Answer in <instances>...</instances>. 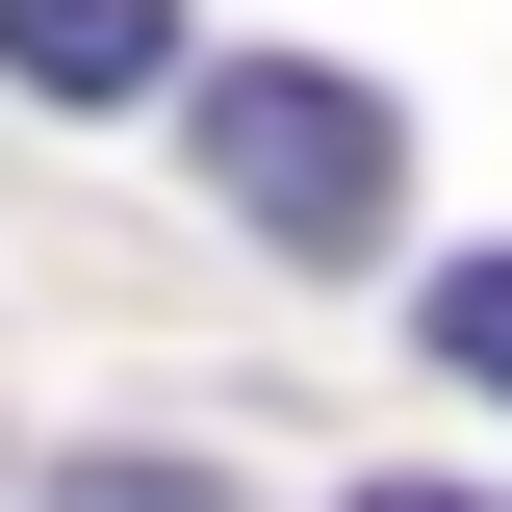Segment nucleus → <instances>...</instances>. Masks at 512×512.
I'll list each match as a JSON object with an SVG mask.
<instances>
[{
    "label": "nucleus",
    "mask_w": 512,
    "mask_h": 512,
    "mask_svg": "<svg viewBox=\"0 0 512 512\" xmlns=\"http://www.w3.org/2000/svg\"><path fill=\"white\" fill-rule=\"evenodd\" d=\"M205 180H231V231L359 256L384 205H410V103H384V77H333V52H256V77H205Z\"/></svg>",
    "instance_id": "obj_1"
},
{
    "label": "nucleus",
    "mask_w": 512,
    "mask_h": 512,
    "mask_svg": "<svg viewBox=\"0 0 512 512\" xmlns=\"http://www.w3.org/2000/svg\"><path fill=\"white\" fill-rule=\"evenodd\" d=\"M0 77L26 103H154L180 77V0H0Z\"/></svg>",
    "instance_id": "obj_2"
},
{
    "label": "nucleus",
    "mask_w": 512,
    "mask_h": 512,
    "mask_svg": "<svg viewBox=\"0 0 512 512\" xmlns=\"http://www.w3.org/2000/svg\"><path fill=\"white\" fill-rule=\"evenodd\" d=\"M436 359H461V384H487V410H512V231H487V256H461V282H436Z\"/></svg>",
    "instance_id": "obj_3"
},
{
    "label": "nucleus",
    "mask_w": 512,
    "mask_h": 512,
    "mask_svg": "<svg viewBox=\"0 0 512 512\" xmlns=\"http://www.w3.org/2000/svg\"><path fill=\"white\" fill-rule=\"evenodd\" d=\"M52 512H231L205 461H52Z\"/></svg>",
    "instance_id": "obj_4"
},
{
    "label": "nucleus",
    "mask_w": 512,
    "mask_h": 512,
    "mask_svg": "<svg viewBox=\"0 0 512 512\" xmlns=\"http://www.w3.org/2000/svg\"><path fill=\"white\" fill-rule=\"evenodd\" d=\"M359 512H487V487H359Z\"/></svg>",
    "instance_id": "obj_5"
}]
</instances>
